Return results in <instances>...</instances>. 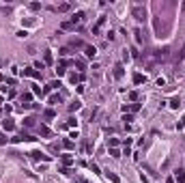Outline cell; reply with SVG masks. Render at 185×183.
Here are the masks:
<instances>
[{"mask_svg": "<svg viewBox=\"0 0 185 183\" xmlns=\"http://www.w3.org/2000/svg\"><path fill=\"white\" fill-rule=\"evenodd\" d=\"M28 7H30V11H39L41 9V2H30Z\"/></svg>", "mask_w": 185, "mask_h": 183, "instance_id": "23", "label": "cell"}, {"mask_svg": "<svg viewBox=\"0 0 185 183\" xmlns=\"http://www.w3.org/2000/svg\"><path fill=\"white\" fill-rule=\"evenodd\" d=\"M45 67V63H41V60H37V63H34V69H43Z\"/></svg>", "mask_w": 185, "mask_h": 183, "instance_id": "33", "label": "cell"}, {"mask_svg": "<svg viewBox=\"0 0 185 183\" xmlns=\"http://www.w3.org/2000/svg\"><path fill=\"white\" fill-rule=\"evenodd\" d=\"M110 155H112V157H121V151L118 149H110Z\"/></svg>", "mask_w": 185, "mask_h": 183, "instance_id": "27", "label": "cell"}, {"mask_svg": "<svg viewBox=\"0 0 185 183\" xmlns=\"http://www.w3.org/2000/svg\"><path fill=\"white\" fill-rule=\"evenodd\" d=\"M146 82V76H142V73H133V84H142Z\"/></svg>", "mask_w": 185, "mask_h": 183, "instance_id": "10", "label": "cell"}, {"mask_svg": "<svg viewBox=\"0 0 185 183\" xmlns=\"http://www.w3.org/2000/svg\"><path fill=\"white\" fill-rule=\"evenodd\" d=\"M63 147H65V149H73V140H63Z\"/></svg>", "mask_w": 185, "mask_h": 183, "instance_id": "24", "label": "cell"}, {"mask_svg": "<svg viewBox=\"0 0 185 183\" xmlns=\"http://www.w3.org/2000/svg\"><path fill=\"white\" fill-rule=\"evenodd\" d=\"M43 116H45V119H54V116H56V112L50 108V110H45V112H43Z\"/></svg>", "mask_w": 185, "mask_h": 183, "instance_id": "22", "label": "cell"}, {"mask_svg": "<svg viewBox=\"0 0 185 183\" xmlns=\"http://www.w3.org/2000/svg\"><path fill=\"white\" fill-rule=\"evenodd\" d=\"M30 157H32V159H43V162H50V159H52V157H50V155H45V153H41V151H30Z\"/></svg>", "mask_w": 185, "mask_h": 183, "instance_id": "3", "label": "cell"}, {"mask_svg": "<svg viewBox=\"0 0 185 183\" xmlns=\"http://www.w3.org/2000/svg\"><path fill=\"white\" fill-rule=\"evenodd\" d=\"M116 145H118V140H116V138H110V147H112V149H116Z\"/></svg>", "mask_w": 185, "mask_h": 183, "instance_id": "31", "label": "cell"}, {"mask_svg": "<svg viewBox=\"0 0 185 183\" xmlns=\"http://www.w3.org/2000/svg\"><path fill=\"white\" fill-rule=\"evenodd\" d=\"M39 131H41V136H45V138H50V136H52V129H50L48 125H41Z\"/></svg>", "mask_w": 185, "mask_h": 183, "instance_id": "14", "label": "cell"}, {"mask_svg": "<svg viewBox=\"0 0 185 183\" xmlns=\"http://www.w3.org/2000/svg\"><path fill=\"white\" fill-rule=\"evenodd\" d=\"M131 15L138 19V22H144L146 19V7L144 5H133L131 7Z\"/></svg>", "mask_w": 185, "mask_h": 183, "instance_id": "1", "label": "cell"}, {"mask_svg": "<svg viewBox=\"0 0 185 183\" xmlns=\"http://www.w3.org/2000/svg\"><path fill=\"white\" fill-rule=\"evenodd\" d=\"M17 37H20V39H26V37H28V32H26V30H20V32H17Z\"/></svg>", "mask_w": 185, "mask_h": 183, "instance_id": "34", "label": "cell"}, {"mask_svg": "<svg viewBox=\"0 0 185 183\" xmlns=\"http://www.w3.org/2000/svg\"><path fill=\"white\" fill-rule=\"evenodd\" d=\"M123 110H129V112H138V110H140V103H129V106H123Z\"/></svg>", "mask_w": 185, "mask_h": 183, "instance_id": "11", "label": "cell"}, {"mask_svg": "<svg viewBox=\"0 0 185 183\" xmlns=\"http://www.w3.org/2000/svg\"><path fill=\"white\" fill-rule=\"evenodd\" d=\"M123 76H125V69H123V65H116V67H114V78H116V80H121Z\"/></svg>", "mask_w": 185, "mask_h": 183, "instance_id": "8", "label": "cell"}, {"mask_svg": "<svg viewBox=\"0 0 185 183\" xmlns=\"http://www.w3.org/2000/svg\"><path fill=\"white\" fill-rule=\"evenodd\" d=\"M170 106H172V108H179V106H181V99H179V97H172V99H170Z\"/></svg>", "mask_w": 185, "mask_h": 183, "instance_id": "21", "label": "cell"}, {"mask_svg": "<svg viewBox=\"0 0 185 183\" xmlns=\"http://www.w3.org/2000/svg\"><path fill=\"white\" fill-rule=\"evenodd\" d=\"M60 86H63L60 82H50L48 86H45V91H54V88H60Z\"/></svg>", "mask_w": 185, "mask_h": 183, "instance_id": "18", "label": "cell"}, {"mask_svg": "<svg viewBox=\"0 0 185 183\" xmlns=\"http://www.w3.org/2000/svg\"><path fill=\"white\" fill-rule=\"evenodd\" d=\"M58 54H60V56H67V54H69V48H63V50H60Z\"/></svg>", "mask_w": 185, "mask_h": 183, "instance_id": "38", "label": "cell"}, {"mask_svg": "<svg viewBox=\"0 0 185 183\" xmlns=\"http://www.w3.org/2000/svg\"><path fill=\"white\" fill-rule=\"evenodd\" d=\"M60 26H63V28H65V30H69V28H73V26H71V22H63V24H60Z\"/></svg>", "mask_w": 185, "mask_h": 183, "instance_id": "32", "label": "cell"}, {"mask_svg": "<svg viewBox=\"0 0 185 183\" xmlns=\"http://www.w3.org/2000/svg\"><path fill=\"white\" fill-rule=\"evenodd\" d=\"M22 73H24V76H30V78H37V80H41V71H37L34 67H24V69H22Z\"/></svg>", "mask_w": 185, "mask_h": 183, "instance_id": "2", "label": "cell"}, {"mask_svg": "<svg viewBox=\"0 0 185 183\" xmlns=\"http://www.w3.org/2000/svg\"><path fill=\"white\" fill-rule=\"evenodd\" d=\"M7 140H9V138H7V134H0V145H7Z\"/></svg>", "mask_w": 185, "mask_h": 183, "instance_id": "30", "label": "cell"}, {"mask_svg": "<svg viewBox=\"0 0 185 183\" xmlns=\"http://www.w3.org/2000/svg\"><path fill=\"white\" fill-rule=\"evenodd\" d=\"M73 125H78V121H75V119H69V123H67V127H73Z\"/></svg>", "mask_w": 185, "mask_h": 183, "instance_id": "36", "label": "cell"}, {"mask_svg": "<svg viewBox=\"0 0 185 183\" xmlns=\"http://www.w3.org/2000/svg\"><path fill=\"white\" fill-rule=\"evenodd\" d=\"M60 101H63L60 95H52V97H50V103H52V106H56V103H60Z\"/></svg>", "mask_w": 185, "mask_h": 183, "instance_id": "17", "label": "cell"}, {"mask_svg": "<svg viewBox=\"0 0 185 183\" xmlns=\"http://www.w3.org/2000/svg\"><path fill=\"white\" fill-rule=\"evenodd\" d=\"M174 179H176V183H185V170L183 168L174 170Z\"/></svg>", "mask_w": 185, "mask_h": 183, "instance_id": "5", "label": "cell"}, {"mask_svg": "<svg viewBox=\"0 0 185 183\" xmlns=\"http://www.w3.org/2000/svg\"><path fill=\"white\" fill-rule=\"evenodd\" d=\"M69 9H71V2H63V5L56 7V11H58V13H65V11H69Z\"/></svg>", "mask_w": 185, "mask_h": 183, "instance_id": "12", "label": "cell"}, {"mask_svg": "<svg viewBox=\"0 0 185 183\" xmlns=\"http://www.w3.org/2000/svg\"><path fill=\"white\" fill-rule=\"evenodd\" d=\"M181 127H185V119H183V123H181Z\"/></svg>", "mask_w": 185, "mask_h": 183, "instance_id": "39", "label": "cell"}, {"mask_svg": "<svg viewBox=\"0 0 185 183\" xmlns=\"http://www.w3.org/2000/svg\"><path fill=\"white\" fill-rule=\"evenodd\" d=\"M183 58H185V45L181 48V52H179V60H183Z\"/></svg>", "mask_w": 185, "mask_h": 183, "instance_id": "35", "label": "cell"}, {"mask_svg": "<svg viewBox=\"0 0 185 183\" xmlns=\"http://www.w3.org/2000/svg\"><path fill=\"white\" fill-rule=\"evenodd\" d=\"M123 121H125V125H127V123H131V121H133V116L131 114H125V116H123Z\"/></svg>", "mask_w": 185, "mask_h": 183, "instance_id": "29", "label": "cell"}, {"mask_svg": "<svg viewBox=\"0 0 185 183\" xmlns=\"http://www.w3.org/2000/svg\"><path fill=\"white\" fill-rule=\"evenodd\" d=\"M63 164L65 166H71L73 164V157H71V155H63Z\"/></svg>", "mask_w": 185, "mask_h": 183, "instance_id": "19", "label": "cell"}, {"mask_svg": "<svg viewBox=\"0 0 185 183\" xmlns=\"http://www.w3.org/2000/svg\"><path fill=\"white\" fill-rule=\"evenodd\" d=\"M129 99L136 101V99H138V93H136V91H131V93H129Z\"/></svg>", "mask_w": 185, "mask_h": 183, "instance_id": "37", "label": "cell"}, {"mask_svg": "<svg viewBox=\"0 0 185 183\" xmlns=\"http://www.w3.org/2000/svg\"><path fill=\"white\" fill-rule=\"evenodd\" d=\"M82 108V103L80 101H73V103H69V112H75V110H80Z\"/></svg>", "mask_w": 185, "mask_h": 183, "instance_id": "16", "label": "cell"}, {"mask_svg": "<svg viewBox=\"0 0 185 183\" xmlns=\"http://www.w3.org/2000/svg\"><path fill=\"white\" fill-rule=\"evenodd\" d=\"M24 125H26V127H32V125H34V119H32V116H28V119H24Z\"/></svg>", "mask_w": 185, "mask_h": 183, "instance_id": "25", "label": "cell"}, {"mask_svg": "<svg viewBox=\"0 0 185 183\" xmlns=\"http://www.w3.org/2000/svg\"><path fill=\"white\" fill-rule=\"evenodd\" d=\"M32 93H34V95H41V97H43V91H41L39 86H32Z\"/></svg>", "mask_w": 185, "mask_h": 183, "instance_id": "28", "label": "cell"}, {"mask_svg": "<svg viewBox=\"0 0 185 183\" xmlns=\"http://www.w3.org/2000/svg\"><path fill=\"white\" fill-rule=\"evenodd\" d=\"M103 24H106V17H99V19H97V24L92 26V32L99 34V30H101V26H103Z\"/></svg>", "mask_w": 185, "mask_h": 183, "instance_id": "7", "label": "cell"}, {"mask_svg": "<svg viewBox=\"0 0 185 183\" xmlns=\"http://www.w3.org/2000/svg\"><path fill=\"white\" fill-rule=\"evenodd\" d=\"M84 54H86L88 58H95V54H97V48H92V45H84Z\"/></svg>", "mask_w": 185, "mask_h": 183, "instance_id": "6", "label": "cell"}, {"mask_svg": "<svg viewBox=\"0 0 185 183\" xmlns=\"http://www.w3.org/2000/svg\"><path fill=\"white\" fill-rule=\"evenodd\" d=\"M133 34H136V43H142V30L136 28V30H133Z\"/></svg>", "mask_w": 185, "mask_h": 183, "instance_id": "20", "label": "cell"}, {"mask_svg": "<svg viewBox=\"0 0 185 183\" xmlns=\"http://www.w3.org/2000/svg\"><path fill=\"white\" fill-rule=\"evenodd\" d=\"M82 19H84V11H78V13H73V15H71V26L80 24Z\"/></svg>", "mask_w": 185, "mask_h": 183, "instance_id": "4", "label": "cell"}, {"mask_svg": "<svg viewBox=\"0 0 185 183\" xmlns=\"http://www.w3.org/2000/svg\"><path fill=\"white\" fill-rule=\"evenodd\" d=\"M106 177L110 179V181H112V183H121V177H118V174H114V172H110V170H108V172H106Z\"/></svg>", "mask_w": 185, "mask_h": 183, "instance_id": "13", "label": "cell"}, {"mask_svg": "<svg viewBox=\"0 0 185 183\" xmlns=\"http://www.w3.org/2000/svg\"><path fill=\"white\" fill-rule=\"evenodd\" d=\"M43 63H45V65H52V52H50V50H45V54H43Z\"/></svg>", "mask_w": 185, "mask_h": 183, "instance_id": "15", "label": "cell"}, {"mask_svg": "<svg viewBox=\"0 0 185 183\" xmlns=\"http://www.w3.org/2000/svg\"><path fill=\"white\" fill-rule=\"evenodd\" d=\"M30 99H32V95H30V93H24V95H22V101H24V103H28Z\"/></svg>", "mask_w": 185, "mask_h": 183, "instance_id": "26", "label": "cell"}, {"mask_svg": "<svg viewBox=\"0 0 185 183\" xmlns=\"http://www.w3.org/2000/svg\"><path fill=\"white\" fill-rule=\"evenodd\" d=\"M2 127H5V129H7V131H13V127H15V123H13V121H11V119H5V121H2Z\"/></svg>", "mask_w": 185, "mask_h": 183, "instance_id": "9", "label": "cell"}]
</instances>
